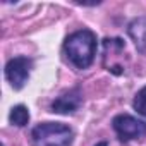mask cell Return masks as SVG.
<instances>
[{
    "mask_svg": "<svg viewBox=\"0 0 146 146\" xmlns=\"http://www.w3.org/2000/svg\"><path fill=\"white\" fill-rule=\"evenodd\" d=\"M64 53L72 65L88 69L96 55V35L91 29L74 31L64 41Z\"/></svg>",
    "mask_w": 146,
    "mask_h": 146,
    "instance_id": "6da1fadb",
    "label": "cell"
},
{
    "mask_svg": "<svg viewBox=\"0 0 146 146\" xmlns=\"http://www.w3.org/2000/svg\"><path fill=\"white\" fill-rule=\"evenodd\" d=\"M72 139V129L62 122H43L31 131L33 146H70Z\"/></svg>",
    "mask_w": 146,
    "mask_h": 146,
    "instance_id": "7a4b0ae2",
    "label": "cell"
},
{
    "mask_svg": "<svg viewBox=\"0 0 146 146\" xmlns=\"http://www.w3.org/2000/svg\"><path fill=\"white\" fill-rule=\"evenodd\" d=\"M112 127L122 141L141 139L146 136V122H143L132 115H125V113L117 115L112 120Z\"/></svg>",
    "mask_w": 146,
    "mask_h": 146,
    "instance_id": "3957f363",
    "label": "cell"
},
{
    "mask_svg": "<svg viewBox=\"0 0 146 146\" xmlns=\"http://www.w3.org/2000/svg\"><path fill=\"white\" fill-rule=\"evenodd\" d=\"M33 67V60L28 57H14L5 65V78L14 90H21L28 79Z\"/></svg>",
    "mask_w": 146,
    "mask_h": 146,
    "instance_id": "277c9868",
    "label": "cell"
},
{
    "mask_svg": "<svg viewBox=\"0 0 146 146\" xmlns=\"http://www.w3.org/2000/svg\"><path fill=\"white\" fill-rule=\"evenodd\" d=\"M83 103V93L79 88H74V90H69L67 93L60 95L58 98L53 100L52 103V112L53 113H72L76 112Z\"/></svg>",
    "mask_w": 146,
    "mask_h": 146,
    "instance_id": "5b68a950",
    "label": "cell"
},
{
    "mask_svg": "<svg viewBox=\"0 0 146 146\" xmlns=\"http://www.w3.org/2000/svg\"><path fill=\"white\" fill-rule=\"evenodd\" d=\"M127 31H129V36L132 38L136 48H137L139 52L146 53V16L134 19V21L129 24Z\"/></svg>",
    "mask_w": 146,
    "mask_h": 146,
    "instance_id": "8992f818",
    "label": "cell"
},
{
    "mask_svg": "<svg viewBox=\"0 0 146 146\" xmlns=\"http://www.w3.org/2000/svg\"><path fill=\"white\" fill-rule=\"evenodd\" d=\"M9 120L12 125H17V127H24L28 122H29V110L24 107V105H16L11 108V115H9Z\"/></svg>",
    "mask_w": 146,
    "mask_h": 146,
    "instance_id": "52a82bcc",
    "label": "cell"
},
{
    "mask_svg": "<svg viewBox=\"0 0 146 146\" xmlns=\"http://www.w3.org/2000/svg\"><path fill=\"white\" fill-rule=\"evenodd\" d=\"M132 107H134V110H136L139 115L146 117V86L141 88V90L136 93L134 102H132Z\"/></svg>",
    "mask_w": 146,
    "mask_h": 146,
    "instance_id": "ba28073f",
    "label": "cell"
},
{
    "mask_svg": "<svg viewBox=\"0 0 146 146\" xmlns=\"http://www.w3.org/2000/svg\"><path fill=\"white\" fill-rule=\"evenodd\" d=\"M95 146H108V144H107V141H102V143H98V144H95Z\"/></svg>",
    "mask_w": 146,
    "mask_h": 146,
    "instance_id": "9c48e42d",
    "label": "cell"
}]
</instances>
